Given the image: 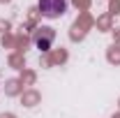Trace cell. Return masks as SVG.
I'll use <instances>...</instances> for the list:
<instances>
[{"instance_id":"1","label":"cell","mask_w":120,"mask_h":118,"mask_svg":"<svg viewBox=\"0 0 120 118\" xmlns=\"http://www.w3.org/2000/svg\"><path fill=\"white\" fill-rule=\"evenodd\" d=\"M39 12L46 19H58L67 12V0H39Z\"/></svg>"},{"instance_id":"2","label":"cell","mask_w":120,"mask_h":118,"mask_svg":"<svg viewBox=\"0 0 120 118\" xmlns=\"http://www.w3.org/2000/svg\"><path fill=\"white\" fill-rule=\"evenodd\" d=\"M53 39H56V32H53L51 28H39L35 35H32V42H35V46H37V49H42V51L51 49Z\"/></svg>"}]
</instances>
